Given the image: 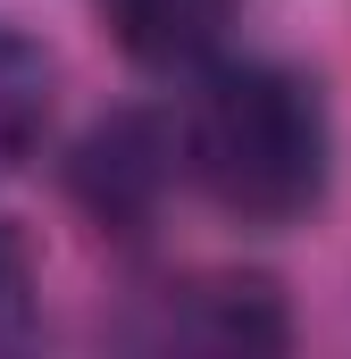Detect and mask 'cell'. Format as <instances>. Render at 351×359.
I'll use <instances>...</instances> for the list:
<instances>
[{"mask_svg":"<svg viewBox=\"0 0 351 359\" xmlns=\"http://www.w3.org/2000/svg\"><path fill=\"white\" fill-rule=\"evenodd\" d=\"M176 117V159L226 217L293 226L326 201L335 176V126L301 67L276 59H209Z\"/></svg>","mask_w":351,"mask_h":359,"instance_id":"1","label":"cell"},{"mask_svg":"<svg viewBox=\"0 0 351 359\" xmlns=\"http://www.w3.org/2000/svg\"><path fill=\"white\" fill-rule=\"evenodd\" d=\"M176 176H184L176 126L151 117V109L100 117L84 142H76V159H67V184H76V201H84V217L100 234H151V217H159V201L176 192Z\"/></svg>","mask_w":351,"mask_h":359,"instance_id":"2","label":"cell"},{"mask_svg":"<svg viewBox=\"0 0 351 359\" xmlns=\"http://www.w3.org/2000/svg\"><path fill=\"white\" fill-rule=\"evenodd\" d=\"M284 301L267 276H192L159 292V318L143 326V343H176V351H276Z\"/></svg>","mask_w":351,"mask_h":359,"instance_id":"3","label":"cell"},{"mask_svg":"<svg viewBox=\"0 0 351 359\" xmlns=\"http://www.w3.org/2000/svg\"><path fill=\"white\" fill-rule=\"evenodd\" d=\"M100 17H109L117 50H126L134 67H151V76H192V67H209V59L226 50L243 0H100Z\"/></svg>","mask_w":351,"mask_h":359,"instance_id":"4","label":"cell"},{"mask_svg":"<svg viewBox=\"0 0 351 359\" xmlns=\"http://www.w3.org/2000/svg\"><path fill=\"white\" fill-rule=\"evenodd\" d=\"M51 117H59V59L25 25H0V184L42 151Z\"/></svg>","mask_w":351,"mask_h":359,"instance_id":"5","label":"cell"},{"mask_svg":"<svg viewBox=\"0 0 351 359\" xmlns=\"http://www.w3.org/2000/svg\"><path fill=\"white\" fill-rule=\"evenodd\" d=\"M25 292H34V268H25V243L0 226V334L25 326Z\"/></svg>","mask_w":351,"mask_h":359,"instance_id":"6","label":"cell"}]
</instances>
